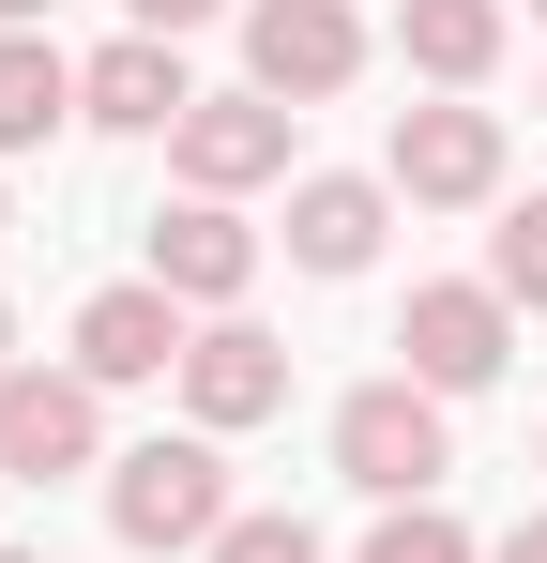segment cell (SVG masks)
I'll return each instance as SVG.
<instances>
[{
  "label": "cell",
  "mask_w": 547,
  "mask_h": 563,
  "mask_svg": "<svg viewBox=\"0 0 547 563\" xmlns=\"http://www.w3.org/2000/svg\"><path fill=\"white\" fill-rule=\"evenodd\" d=\"M244 275H259V229H244L228 198L153 213V289H168V305H244Z\"/></svg>",
  "instance_id": "obj_10"
},
{
  "label": "cell",
  "mask_w": 547,
  "mask_h": 563,
  "mask_svg": "<svg viewBox=\"0 0 547 563\" xmlns=\"http://www.w3.org/2000/svg\"><path fill=\"white\" fill-rule=\"evenodd\" d=\"M77 107L107 122V137H182L198 77H182V46H168V31H122L107 62H77Z\"/></svg>",
  "instance_id": "obj_9"
},
{
  "label": "cell",
  "mask_w": 547,
  "mask_h": 563,
  "mask_svg": "<svg viewBox=\"0 0 547 563\" xmlns=\"http://www.w3.org/2000/svg\"><path fill=\"white\" fill-rule=\"evenodd\" d=\"M107 533H122V549H213V533H228V457H213V427L107 457Z\"/></svg>",
  "instance_id": "obj_1"
},
{
  "label": "cell",
  "mask_w": 547,
  "mask_h": 563,
  "mask_svg": "<svg viewBox=\"0 0 547 563\" xmlns=\"http://www.w3.org/2000/svg\"><path fill=\"white\" fill-rule=\"evenodd\" d=\"M182 351H198V335H182V305H168L153 275H137V289H91V305H77V380H91V396H107V380H168Z\"/></svg>",
  "instance_id": "obj_8"
},
{
  "label": "cell",
  "mask_w": 547,
  "mask_h": 563,
  "mask_svg": "<svg viewBox=\"0 0 547 563\" xmlns=\"http://www.w3.org/2000/svg\"><path fill=\"white\" fill-rule=\"evenodd\" d=\"M91 442H107V411H91L77 366H15L0 380V487H62V472H91Z\"/></svg>",
  "instance_id": "obj_4"
},
{
  "label": "cell",
  "mask_w": 547,
  "mask_h": 563,
  "mask_svg": "<svg viewBox=\"0 0 547 563\" xmlns=\"http://www.w3.org/2000/svg\"><path fill=\"white\" fill-rule=\"evenodd\" d=\"M0 563H46V549H0Z\"/></svg>",
  "instance_id": "obj_22"
},
{
  "label": "cell",
  "mask_w": 547,
  "mask_h": 563,
  "mask_svg": "<svg viewBox=\"0 0 547 563\" xmlns=\"http://www.w3.org/2000/svg\"><path fill=\"white\" fill-rule=\"evenodd\" d=\"M182 411L228 442V427H259V411H289V351H274L259 320H213L198 351H182Z\"/></svg>",
  "instance_id": "obj_11"
},
{
  "label": "cell",
  "mask_w": 547,
  "mask_h": 563,
  "mask_svg": "<svg viewBox=\"0 0 547 563\" xmlns=\"http://www.w3.org/2000/svg\"><path fill=\"white\" fill-rule=\"evenodd\" d=\"M350 77H365L350 0H244V92H274V107H320V92H350Z\"/></svg>",
  "instance_id": "obj_2"
},
{
  "label": "cell",
  "mask_w": 547,
  "mask_h": 563,
  "mask_svg": "<svg viewBox=\"0 0 547 563\" xmlns=\"http://www.w3.org/2000/svg\"><path fill=\"white\" fill-rule=\"evenodd\" d=\"M395 198H426V213H456V198L502 184V122L487 107H395V168H380Z\"/></svg>",
  "instance_id": "obj_7"
},
{
  "label": "cell",
  "mask_w": 547,
  "mask_h": 563,
  "mask_svg": "<svg viewBox=\"0 0 547 563\" xmlns=\"http://www.w3.org/2000/svg\"><path fill=\"white\" fill-rule=\"evenodd\" d=\"M380 229H395V184H350V168L289 184V260H304V275H365Z\"/></svg>",
  "instance_id": "obj_12"
},
{
  "label": "cell",
  "mask_w": 547,
  "mask_h": 563,
  "mask_svg": "<svg viewBox=\"0 0 547 563\" xmlns=\"http://www.w3.org/2000/svg\"><path fill=\"white\" fill-rule=\"evenodd\" d=\"M335 472H350L365 503H426L442 487V396L426 380H365L350 411H335Z\"/></svg>",
  "instance_id": "obj_3"
},
{
  "label": "cell",
  "mask_w": 547,
  "mask_h": 563,
  "mask_svg": "<svg viewBox=\"0 0 547 563\" xmlns=\"http://www.w3.org/2000/svg\"><path fill=\"white\" fill-rule=\"evenodd\" d=\"M502 563H547V518H517V533H502Z\"/></svg>",
  "instance_id": "obj_19"
},
{
  "label": "cell",
  "mask_w": 547,
  "mask_h": 563,
  "mask_svg": "<svg viewBox=\"0 0 547 563\" xmlns=\"http://www.w3.org/2000/svg\"><path fill=\"white\" fill-rule=\"evenodd\" d=\"M487 289H502V305H533V320H547V198H517V213L487 229Z\"/></svg>",
  "instance_id": "obj_15"
},
{
  "label": "cell",
  "mask_w": 547,
  "mask_h": 563,
  "mask_svg": "<svg viewBox=\"0 0 547 563\" xmlns=\"http://www.w3.org/2000/svg\"><path fill=\"white\" fill-rule=\"evenodd\" d=\"M365 563H471V533H456L442 503H380V533H365Z\"/></svg>",
  "instance_id": "obj_16"
},
{
  "label": "cell",
  "mask_w": 547,
  "mask_h": 563,
  "mask_svg": "<svg viewBox=\"0 0 547 563\" xmlns=\"http://www.w3.org/2000/svg\"><path fill=\"white\" fill-rule=\"evenodd\" d=\"M31 15H46V0H0V31H31Z\"/></svg>",
  "instance_id": "obj_20"
},
{
  "label": "cell",
  "mask_w": 547,
  "mask_h": 563,
  "mask_svg": "<svg viewBox=\"0 0 547 563\" xmlns=\"http://www.w3.org/2000/svg\"><path fill=\"white\" fill-rule=\"evenodd\" d=\"M0 380H15V305H0Z\"/></svg>",
  "instance_id": "obj_21"
},
{
  "label": "cell",
  "mask_w": 547,
  "mask_h": 563,
  "mask_svg": "<svg viewBox=\"0 0 547 563\" xmlns=\"http://www.w3.org/2000/svg\"><path fill=\"white\" fill-rule=\"evenodd\" d=\"M395 62L442 77V92H471V77L502 62V0H411V15H395Z\"/></svg>",
  "instance_id": "obj_14"
},
{
  "label": "cell",
  "mask_w": 547,
  "mask_h": 563,
  "mask_svg": "<svg viewBox=\"0 0 547 563\" xmlns=\"http://www.w3.org/2000/svg\"><path fill=\"white\" fill-rule=\"evenodd\" d=\"M289 122H304V107H274V92H198L168 153H182V184H198V198H244V184L289 168Z\"/></svg>",
  "instance_id": "obj_6"
},
{
  "label": "cell",
  "mask_w": 547,
  "mask_h": 563,
  "mask_svg": "<svg viewBox=\"0 0 547 563\" xmlns=\"http://www.w3.org/2000/svg\"><path fill=\"white\" fill-rule=\"evenodd\" d=\"M62 122H77V62L46 31H0V153H46Z\"/></svg>",
  "instance_id": "obj_13"
},
{
  "label": "cell",
  "mask_w": 547,
  "mask_h": 563,
  "mask_svg": "<svg viewBox=\"0 0 547 563\" xmlns=\"http://www.w3.org/2000/svg\"><path fill=\"white\" fill-rule=\"evenodd\" d=\"M122 15H137V31H198L213 0H122Z\"/></svg>",
  "instance_id": "obj_18"
},
{
  "label": "cell",
  "mask_w": 547,
  "mask_h": 563,
  "mask_svg": "<svg viewBox=\"0 0 547 563\" xmlns=\"http://www.w3.org/2000/svg\"><path fill=\"white\" fill-rule=\"evenodd\" d=\"M213 563H320V533H304V518H228Z\"/></svg>",
  "instance_id": "obj_17"
},
{
  "label": "cell",
  "mask_w": 547,
  "mask_h": 563,
  "mask_svg": "<svg viewBox=\"0 0 547 563\" xmlns=\"http://www.w3.org/2000/svg\"><path fill=\"white\" fill-rule=\"evenodd\" d=\"M395 351H411V380H426V396H487V380H502V351H517V305H502V289H411Z\"/></svg>",
  "instance_id": "obj_5"
},
{
  "label": "cell",
  "mask_w": 547,
  "mask_h": 563,
  "mask_svg": "<svg viewBox=\"0 0 547 563\" xmlns=\"http://www.w3.org/2000/svg\"><path fill=\"white\" fill-rule=\"evenodd\" d=\"M533 15H547V0H533Z\"/></svg>",
  "instance_id": "obj_23"
}]
</instances>
